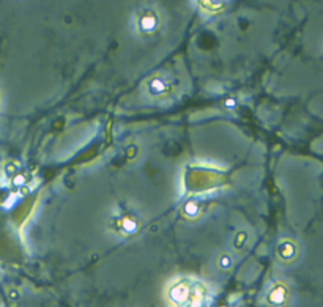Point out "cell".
Returning a JSON list of instances; mask_svg holds the SVG:
<instances>
[{
    "label": "cell",
    "mask_w": 323,
    "mask_h": 307,
    "mask_svg": "<svg viewBox=\"0 0 323 307\" xmlns=\"http://www.w3.org/2000/svg\"><path fill=\"white\" fill-rule=\"evenodd\" d=\"M171 299L177 304H183V302H188L191 299V292H190V287L184 285V284H178L174 287V290L171 292Z\"/></svg>",
    "instance_id": "obj_1"
}]
</instances>
